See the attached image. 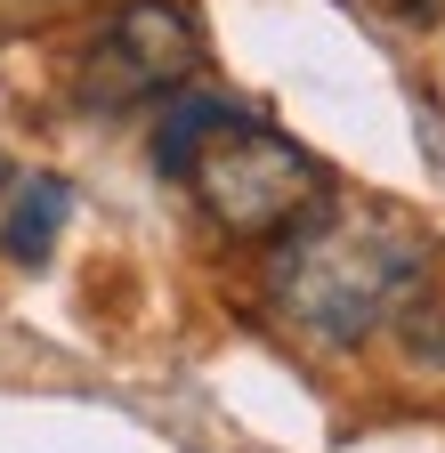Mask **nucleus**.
Here are the masks:
<instances>
[{
    "label": "nucleus",
    "mask_w": 445,
    "mask_h": 453,
    "mask_svg": "<svg viewBox=\"0 0 445 453\" xmlns=\"http://www.w3.org/2000/svg\"><path fill=\"white\" fill-rule=\"evenodd\" d=\"M195 73H203V25L179 0H122L81 57V105L122 113V105L187 89Z\"/></svg>",
    "instance_id": "3"
},
{
    "label": "nucleus",
    "mask_w": 445,
    "mask_h": 453,
    "mask_svg": "<svg viewBox=\"0 0 445 453\" xmlns=\"http://www.w3.org/2000/svg\"><path fill=\"white\" fill-rule=\"evenodd\" d=\"M429 235L388 203H316L300 226L275 235L267 300L308 349H364L380 324L421 300Z\"/></svg>",
    "instance_id": "1"
},
{
    "label": "nucleus",
    "mask_w": 445,
    "mask_h": 453,
    "mask_svg": "<svg viewBox=\"0 0 445 453\" xmlns=\"http://www.w3.org/2000/svg\"><path fill=\"white\" fill-rule=\"evenodd\" d=\"M187 187H195V203L211 211L219 235H235V243H275L284 226H300V219L332 195V170H324L300 138H284L275 122L227 105V113L211 122V138L195 146Z\"/></svg>",
    "instance_id": "2"
},
{
    "label": "nucleus",
    "mask_w": 445,
    "mask_h": 453,
    "mask_svg": "<svg viewBox=\"0 0 445 453\" xmlns=\"http://www.w3.org/2000/svg\"><path fill=\"white\" fill-rule=\"evenodd\" d=\"M397 9H405V17H437V0H397Z\"/></svg>",
    "instance_id": "5"
},
{
    "label": "nucleus",
    "mask_w": 445,
    "mask_h": 453,
    "mask_svg": "<svg viewBox=\"0 0 445 453\" xmlns=\"http://www.w3.org/2000/svg\"><path fill=\"white\" fill-rule=\"evenodd\" d=\"M65 219H73V187L65 179H25L9 195V219H0V251H9L17 267H41L49 251H58Z\"/></svg>",
    "instance_id": "4"
}]
</instances>
